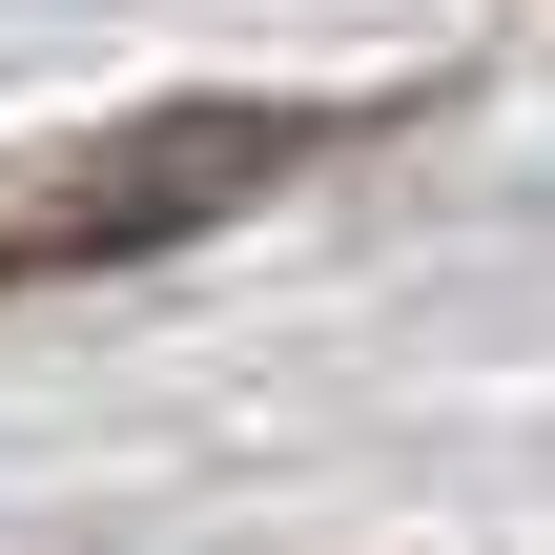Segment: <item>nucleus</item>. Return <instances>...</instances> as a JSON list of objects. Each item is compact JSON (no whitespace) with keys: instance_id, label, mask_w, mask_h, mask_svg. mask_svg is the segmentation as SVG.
Wrapping results in <instances>:
<instances>
[{"instance_id":"obj_1","label":"nucleus","mask_w":555,"mask_h":555,"mask_svg":"<svg viewBox=\"0 0 555 555\" xmlns=\"http://www.w3.org/2000/svg\"><path fill=\"white\" fill-rule=\"evenodd\" d=\"M330 124L309 103H124L0 165V288H82V268H165L206 227H247Z\"/></svg>"}]
</instances>
